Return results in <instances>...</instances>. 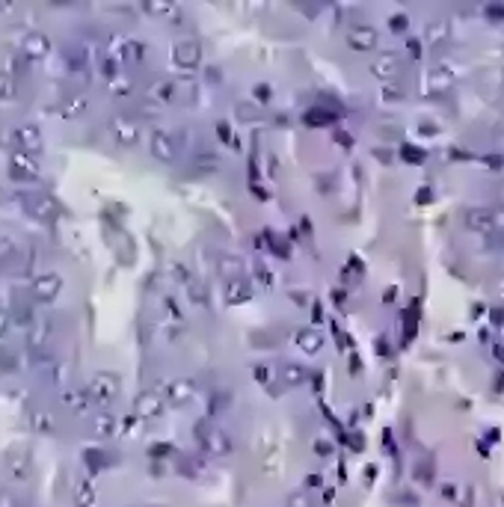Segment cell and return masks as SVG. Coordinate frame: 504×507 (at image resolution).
<instances>
[{
    "label": "cell",
    "instance_id": "1",
    "mask_svg": "<svg viewBox=\"0 0 504 507\" xmlns=\"http://www.w3.org/2000/svg\"><path fill=\"white\" fill-rule=\"evenodd\" d=\"M344 39H347L350 51H359V54H368V51H374V48L380 45L377 30L368 27V24H353V27H347Z\"/></svg>",
    "mask_w": 504,
    "mask_h": 507
},
{
    "label": "cell",
    "instance_id": "2",
    "mask_svg": "<svg viewBox=\"0 0 504 507\" xmlns=\"http://www.w3.org/2000/svg\"><path fill=\"white\" fill-rule=\"evenodd\" d=\"M12 143L21 155H30L33 157L36 152H42V131H39V125H18L12 131Z\"/></svg>",
    "mask_w": 504,
    "mask_h": 507
},
{
    "label": "cell",
    "instance_id": "3",
    "mask_svg": "<svg viewBox=\"0 0 504 507\" xmlns=\"http://www.w3.org/2000/svg\"><path fill=\"white\" fill-rule=\"evenodd\" d=\"M463 223H466L469 232H478V235H496L498 232V220L490 208H472V211H466V217H463Z\"/></svg>",
    "mask_w": 504,
    "mask_h": 507
},
{
    "label": "cell",
    "instance_id": "4",
    "mask_svg": "<svg viewBox=\"0 0 504 507\" xmlns=\"http://www.w3.org/2000/svg\"><path fill=\"white\" fill-rule=\"evenodd\" d=\"M59 291H63V279H59L57 273H42V276H36L33 279V285H30V294H33L39 303L57 300Z\"/></svg>",
    "mask_w": 504,
    "mask_h": 507
},
{
    "label": "cell",
    "instance_id": "5",
    "mask_svg": "<svg viewBox=\"0 0 504 507\" xmlns=\"http://www.w3.org/2000/svg\"><path fill=\"white\" fill-rule=\"evenodd\" d=\"M110 134L119 146H137L140 143V125L128 116H113L110 119Z\"/></svg>",
    "mask_w": 504,
    "mask_h": 507
},
{
    "label": "cell",
    "instance_id": "6",
    "mask_svg": "<svg viewBox=\"0 0 504 507\" xmlns=\"http://www.w3.org/2000/svg\"><path fill=\"white\" fill-rule=\"evenodd\" d=\"M172 63L181 68H196L202 63V48L193 39H181V42L172 45Z\"/></svg>",
    "mask_w": 504,
    "mask_h": 507
},
{
    "label": "cell",
    "instance_id": "7",
    "mask_svg": "<svg viewBox=\"0 0 504 507\" xmlns=\"http://www.w3.org/2000/svg\"><path fill=\"white\" fill-rule=\"evenodd\" d=\"M148 148H152V155L157 157V161H163V163H172L175 155H178L175 137L166 134V131H154L152 137H148Z\"/></svg>",
    "mask_w": 504,
    "mask_h": 507
},
{
    "label": "cell",
    "instance_id": "8",
    "mask_svg": "<svg viewBox=\"0 0 504 507\" xmlns=\"http://www.w3.org/2000/svg\"><path fill=\"white\" fill-rule=\"evenodd\" d=\"M24 205H27L30 214L42 217V220H54V217L59 214L57 199H51L48 193H30V196H24Z\"/></svg>",
    "mask_w": 504,
    "mask_h": 507
},
{
    "label": "cell",
    "instance_id": "9",
    "mask_svg": "<svg viewBox=\"0 0 504 507\" xmlns=\"http://www.w3.org/2000/svg\"><path fill=\"white\" fill-rule=\"evenodd\" d=\"M9 175H12V181H36V178H39V163L30 155L15 152L12 161H9Z\"/></svg>",
    "mask_w": 504,
    "mask_h": 507
},
{
    "label": "cell",
    "instance_id": "10",
    "mask_svg": "<svg viewBox=\"0 0 504 507\" xmlns=\"http://www.w3.org/2000/svg\"><path fill=\"white\" fill-rule=\"evenodd\" d=\"M21 51L27 59H45L48 54H51V39H48L45 33H27L24 42H21Z\"/></svg>",
    "mask_w": 504,
    "mask_h": 507
},
{
    "label": "cell",
    "instance_id": "11",
    "mask_svg": "<svg viewBox=\"0 0 504 507\" xmlns=\"http://www.w3.org/2000/svg\"><path fill=\"white\" fill-rule=\"evenodd\" d=\"M92 392L101 397V401H110V397L119 395V377H116V374H95Z\"/></svg>",
    "mask_w": 504,
    "mask_h": 507
},
{
    "label": "cell",
    "instance_id": "12",
    "mask_svg": "<svg viewBox=\"0 0 504 507\" xmlns=\"http://www.w3.org/2000/svg\"><path fill=\"white\" fill-rule=\"evenodd\" d=\"M296 344H300V350L305 356H314V353H321V347H323V332H318V330H300V332H296Z\"/></svg>",
    "mask_w": 504,
    "mask_h": 507
},
{
    "label": "cell",
    "instance_id": "13",
    "mask_svg": "<svg viewBox=\"0 0 504 507\" xmlns=\"http://www.w3.org/2000/svg\"><path fill=\"white\" fill-rule=\"evenodd\" d=\"M250 297H252V285H246L243 279H232L229 285H225V300H229L232 306L246 303Z\"/></svg>",
    "mask_w": 504,
    "mask_h": 507
},
{
    "label": "cell",
    "instance_id": "14",
    "mask_svg": "<svg viewBox=\"0 0 504 507\" xmlns=\"http://www.w3.org/2000/svg\"><path fill=\"white\" fill-rule=\"evenodd\" d=\"M394 72H398V57L394 54H383L371 63V74H377V77H392Z\"/></svg>",
    "mask_w": 504,
    "mask_h": 507
},
{
    "label": "cell",
    "instance_id": "15",
    "mask_svg": "<svg viewBox=\"0 0 504 507\" xmlns=\"http://www.w3.org/2000/svg\"><path fill=\"white\" fill-rule=\"evenodd\" d=\"M172 95H175V86L170 81H157V83L148 86V98H152V101L166 104V101H172Z\"/></svg>",
    "mask_w": 504,
    "mask_h": 507
},
{
    "label": "cell",
    "instance_id": "16",
    "mask_svg": "<svg viewBox=\"0 0 504 507\" xmlns=\"http://www.w3.org/2000/svg\"><path fill=\"white\" fill-rule=\"evenodd\" d=\"M137 412H140V415H148V419H152V415L161 412V401H157L154 395H140V401H137Z\"/></svg>",
    "mask_w": 504,
    "mask_h": 507
},
{
    "label": "cell",
    "instance_id": "17",
    "mask_svg": "<svg viewBox=\"0 0 504 507\" xmlns=\"http://www.w3.org/2000/svg\"><path fill=\"white\" fill-rule=\"evenodd\" d=\"M241 273H243V264L237 261V258H223L220 261V276H225V279H241Z\"/></svg>",
    "mask_w": 504,
    "mask_h": 507
},
{
    "label": "cell",
    "instance_id": "18",
    "mask_svg": "<svg viewBox=\"0 0 504 507\" xmlns=\"http://www.w3.org/2000/svg\"><path fill=\"white\" fill-rule=\"evenodd\" d=\"M83 110H86V98H81V95L68 98V101L63 104V116H65V119H74L77 113H83Z\"/></svg>",
    "mask_w": 504,
    "mask_h": 507
},
{
    "label": "cell",
    "instance_id": "19",
    "mask_svg": "<svg viewBox=\"0 0 504 507\" xmlns=\"http://www.w3.org/2000/svg\"><path fill=\"white\" fill-rule=\"evenodd\" d=\"M190 395H193V383H190V380H178V383H172V389H170V397H172V401H187Z\"/></svg>",
    "mask_w": 504,
    "mask_h": 507
},
{
    "label": "cell",
    "instance_id": "20",
    "mask_svg": "<svg viewBox=\"0 0 504 507\" xmlns=\"http://www.w3.org/2000/svg\"><path fill=\"white\" fill-rule=\"evenodd\" d=\"M122 57H125V63H140L143 59V42H125Z\"/></svg>",
    "mask_w": 504,
    "mask_h": 507
},
{
    "label": "cell",
    "instance_id": "21",
    "mask_svg": "<svg viewBox=\"0 0 504 507\" xmlns=\"http://www.w3.org/2000/svg\"><path fill=\"white\" fill-rule=\"evenodd\" d=\"M187 294H190V300H193V303H205V300H208V288H202L196 279L187 282Z\"/></svg>",
    "mask_w": 504,
    "mask_h": 507
},
{
    "label": "cell",
    "instance_id": "22",
    "mask_svg": "<svg viewBox=\"0 0 504 507\" xmlns=\"http://www.w3.org/2000/svg\"><path fill=\"white\" fill-rule=\"evenodd\" d=\"M45 338H48V324H42V326H36V330H33V332H30V344H33V347H39V344H42V341H45Z\"/></svg>",
    "mask_w": 504,
    "mask_h": 507
},
{
    "label": "cell",
    "instance_id": "23",
    "mask_svg": "<svg viewBox=\"0 0 504 507\" xmlns=\"http://www.w3.org/2000/svg\"><path fill=\"white\" fill-rule=\"evenodd\" d=\"M3 98H12V77L9 74H0V101Z\"/></svg>",
    "mask_w": 504,
    "mask_h": 507
},
{
    "label": "cell",
    "instance_id": "24",
    "mask_svg": "<svg viewBox=\"0 0 504 507\" xmlns=\"http://www.w3.org/2000/svg\"><path fill=\"white\" fill-rule=\"evenodd\" d=\"M65 401H68V406L81 410V406L86 404V395H83V392H68V395H65Z\"/></svg>",
    "mask_w": 504,
    "mask_h": 507
},
{
    "label": "cell",
    "instance_id": "25",
    "mask_svg": "<svg viewBox=\"0 0 504 507\" xmlns=\"http://www.w3.org/2000/svg\"><path fill=\"white\" fill-rule=\"evenodd\" d=\"M101 68H104V74H107V77H110V81H113V77H119V68H116V59H110V57H104V59H101Z\"/></svg>",
    "mask_w": 504,
    "mask_h": 507
},
{
    "label": "cell",
    "instance_id": "26",
    "mask_svg": "<svg viewBox=\"0 0 504 507\" xmlns=\"http://www.w3.org/2000/svg\"><path fill=\"white\" fill-rule=\"evenodd\" d=\"M285 380H288V383H300L303 380V368L288 365V368H285Z\"/></svg>",
    "mask_w": 504,
    "mask_h": 507
},
{
    "label": "cell",
    "instance_id": "27",
    "mask_svg": "<svg viewBox=\"0 0 504 507\" xmlns=\"http://www.w3.org/2000/svg\"><path fill=\"white\" fill-rule=\"evenodd\" d=\"M389 27L394 30V33H403V30H407V15H392L389 18Z\"/></svg>",
    "mask_w": 504,
    "mask_h": 507
},
{
    "label": "cell",
    "instance_id": "28",
    "mask_svg": "<svg viewBox=\"0 0 504 507\" xmlns=\"http://www.w3.org/2000/svg\"><path fill=\"white\" fill-rule=\"evenodd\" d=\"M145 9H148V12H154V15H157V12H161V15H166V12H172V6H166V3H148Z\"/></svg>",
    "mask_w": 504,
    "mask_h": 507
},
{
    "label": "cell",
    "instance_id": "29",
    "mask_svg": "<svg viewBox=\"0 0 504 507\" xmlns=\"http://www.w3.org/2000/svg\"><path fill=\"white\" fill-rule=\"evenodd\" d=\"M403 89L401 86H385V98H401Z\"/></svg>",
    "mask_w": 504,
    "mask_h": 507
},
{
    "label": "cell",
    "instance_id": "30",
    "mask_svg": "<svg viewBox=\"0 0 504 507\" xmlns=\"http://www.w3.org/2000/svg\"><path fill=\"white\" fill-rule=\"evenodd\" d=\"M107 430H113V419H101V421H98V433H107Z\"/></svg>",
    "mask_w": 504,
    "mask_h": 507
},
{
    "label": "cell",
    "instance_id": "31",
    "mask_svg": "<svg viewBox=\"0 0 504 507\" xmlns=\"http://www.w3.org/2000/svg\"><path fill=\"white\" fill-rule=\"evenodd\" d=\"M6 332H9V317H6L3 312H0V338H3Z\"/></svg>",
    "mask_w": 504,
    "mask_h": 507
},
{
    "label": "cell",
    "instance_id": "32",
    "mask_svg": "<svg viewBox=\"0 0 504 507\" xmlns=\"http://www.w3.org/2000/svg\"><path fill=\"white\" fill-rule=\"evenodd\" d=\"M410 54H412V57H419V54H421V45H419V42H415V39H412V42H410Z\"/></svg>",
    "mask_w": 504,
    "mask_h": 507
},
{
    "label": "cell",
    "instance_id": "33",
    "mask_svg": "<svg viewBox=\"0 0 504 507\" xmlns=\"http://www.w3.org/2000/svg\"><path fill=\"white\" fill-rule=\"evenodd\" d=\"M267 98H270L267 95V86H259V101H267Z\"/></svg>",
    "mask_w": 504,
    "mask_h": 507
},
{
    "label": "cell",
    "instance_id": "34",
    "mask_svg": "<svg viewBox=\"0 0 504 507\" xmlns=\"http://www.w3.org/2000/svg\"><path fill=\"white\" fill-rule=\"evenodd\" d=\"M498 199H501V205H504V184H501V190H498Z\"/></svg>",
    "mask_w": 504,
    "mask_h": 507
}]
</instances>
